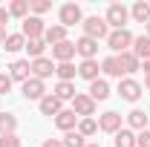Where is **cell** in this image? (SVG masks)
<instances>
[{
    "label": "cell",
    "mask_w": 150,
    "mask_h": 147,
    "mask_svg": "<svg viewBox=\"0 0 150 147\" xmlns=\"http://www.w3.org/2000/svg\"><path fill=\"white\" fill-rule=\"evenodd\" d=\"M144 87H147V90H150V75H147V78H144Z\"/></svg>",
    "instance_id": "obj_42"
},
{
    "label": "cell",
    "mask_w": 150,
    "mask_h": 147,
    "mask_svg": "<svg viewBox=\"0 0 150 147\" xmlns=\"http://www.w3.org/2000/svg\"><path fill=\"white\" fill-rule=\"evenodd\" d=\"M142 92H144V87H142L136 78H121V81H118V95H121L124 101H130V104H136V101L142 98Z\"/></svg>",
    "instance_id": "obj_6"
},
{
    "label": "cell",
    "mask_w": 150,
    "mask_h": 147,
    "mask_svg": "<svg viewBox=\"0 0 150 147\" xmlns=\"http://www.w3.org/2000/svg\"><path fill=\"white\" fill-rule=\"evenodd\" d=\"M43 52H46V40L40 37V40H26V55L32 58H43Z\"/></svg>",
    "instance_id": "obj_31"
},
{
    "label": "cell",
    "mask_w": 150,
    "mask_h": 147,
    "mask_svg": "<svg viewBox=\"0 0 150 147\" xmlns=\"http://www.w3.org/2000/svg\"><path fill=\"white\" fill-rule=\"evenodd\" d=\"M46 32V26H43V20L35 18V15H29V18L23 20V26H20V35L26 37V40H40Z\"/></svg>",
    "instance_id": "obj_7"
},
{
    "label": "cell",
    "mask_w": 150,
    "mask_h": 147,
    "mask_svg": "<svg viewBox=\"0 0 150 147\" xmlns=\"http://www.w3.org/2000/svg\"><path fill=\"white\" fill-rule=\"evenodd\" d=\"M55 75H58V81H72L75 75H78V66H75L72 61L69 64H55Z\"/></svg>",
    "instance_id": "obj_29"
},
{
    "label": "cell",
    "mask_w": 150,
    "mask_h": 147,
    "mask_svg": "<svg viewBox=\"0 0 150 147\" xmlns=\"http://www.w3.org/2000/svg\"><path fill=\"white\" fill-rule=\"evenodd\" d=\"M29 66H32V78H38V81H46L49 75L55 72V61L52 58H35V61H29Z\"/></svg>",
    "instance_id": "obj_8"
},
{
    "label": "cell",
    "mask_w": 150,
    "mask_h": 147,
    "mask_svg": "<svg viewBox=\"0 0 150 147\" xmlns=\"http://www.w3.org/2000/svg\"><path fill=\"white\" fill-rule=\"evenodd\" d=\"M49 9H52V3H49V0H35V3H32V9H29V12H32V15H35V18H40V15H46V12H49Z\"/></svg>",
    "instance_id": "obj_33"
},
{
    "label": "cell",
    "mask_w": 150,
    "mask_h": 147,
    "mask_svg": "<svg viewBox=\"0 0 150 147\" xmlns=\"http://www.w3.org/2000/svg\"><path fill=\"white\" fill-rule=\"evenodd\" d=\"M84 35L87 37H93V40H107V35H110V26H107V20L104 18H98V15H93V18H84Z\"/></svg>",
    "instance_id": "obj_3"
},
{
    "label": "cell",
    "mask_w": 150,
    "mask_h": 147,
    "mask_svg": "<svg viewBox=\"0 0 150 147\" xmlns=\"http://www.w3.org/2000/svg\"><path fill=\"white\" fill-rule=\"evenodd\" d=\"M147 130H150V118H147Z\"/></svg>",
    "instance_id": "obj_44"
},
{
    "label": "cell",
    "mask_w": 150,
    "mask_h": 147,
    "mask_svg": "<svg viewBox=\"0 0 150 147\" xmlns=\"http://www.w3.org/2000/svg\"><path fill=\"white\" fill-rule=\"evenodd\" d=\"M104 20H107L110 32H112V29H127L130 9H127L124 3H110V6H107V15H104Z\"/></svg>",
    "instance_id": "obj_1"
},
{
    "label": "cell",
    "mask_w": 150,
    "mask_h": 147,
    "mask_svg": "<svg viewBox=\"0 0 150 147\" xmlns=\"http://www.w3.org/2000/svg\"><path fill=\"white\" fill-rule=\"evenodd\" d=\"M147 118H150V115H147L144 110H139V107L127 112V124H130V130H139V133H142V130H147Z\"/></svg>",
    "instance_id": "obj_22"
},
{
    "label": "cell",
    "mask_w": 150,
    "mask_h": 147,
    "mask_svg": "<svg viewBox=\"0 0 150 147\" xmlns=\"http://www.w3.org/2000/svg\"><path fill=\"white\" fill-rule=\"evenodd\" d=\"M18 130V115L12 112H0V136H12Z\"/></svg>",
    "instance_id": "obj_26"
},
{
    "label": "cell",
    "mask_w": 150,
    "mask_h": 147,
    "mask_svg": "<svg viewBox=\"0 0 150 147\" xmlns=\"http://www.w3.org/2000/svg\"><path fill=\"white\" fill-rule=\"evenodd\" d=\"M58 18H61V26H64V29H69L75 23H84V12H81L78 3H64L61 12H58Z\"/></svg>",
    "instance_id": "obj_4"
},
{
    "label": "cell",
    "mask_w": 150,
    "mask_h": 147,
    "mask_svg": "<svg viewBox=\"0 0 150 147\" xmlns=\"http://www.w3.org/2000/svg\"><path fill=\"white\" fill-rule=\"evenodd\" d=\"M55 127L61 130V133H69V130L78 127V115H75L72 110H61L55 115Z\"/></svg>",
    "instance_id": "obj_16"
},
{
    "label": "cell",
    "mask_w": 150,
    "mask_h": 147,
    "mask_svg": "<svg viewBox=\"0 0 150 147\" xmlns=\"http://www.w3.org/2000/svg\"><path fill=\"white\" fill-rule=\"evenodd\" d=\"M98 130H101V133L115 136V133L121 130V115H118L115 110H107L104 115H98Z\"/></svg>",
    "instance_id": "obj_11"
},
{
    "label": "cell",
    "mask_w": 150,
    "mask_h": 147,
    "mask_svg": "<svg viewBox=\"0 0 150 147\" xmlns=\"http://www.w3.org/2000/svg\"><path fill=\"white\" fill-rule=\"evenodd\" d=\"M115 61H118V66H121V75H127V78L142 69V61L133 55V52H121V55H115Z\"/></svg>",
    "instance_id": "obj_14"
},
{
    "label": "cell",
    "mask_w": 150,
    "mask_h": 147,
    "mask_svg": "<svg viewBox=\"0 0 150 147\" xmlns=\"http://www.w3.org/2000/svg\"><path fill=\"white\" fill-rule=\"evenodd\" d=\"M75 58V43L72 40H64V43H55L52 46V61L55 64H69Z\"/></svg>",
    "instance_id": "obj_13"
},
{
    "label": "cell",
    "mask_w": 150,
    "mask_h": 147,
    "mask_svg": "<svg viewBox=\"0 0 150 147\" xmlns=\"http://www.w3.org/2000/svg\"><path fill=\"white\" fill-rule=\"evenodd\" d=\"M61 141H64V147H84V144H87V139H84L78 130H69V133H64V139H61Z\"/></svg>",
    "instance_id": "obj_32"
},
{
    "label": "cell",
    "mask_w": 150,
    "mask_h": 147,
    "mask_svg": "<svg viewBox=\"0 0 150 147\" xmlns=\"http://www.w3.org/2000/svg\"><path fill=\"white\" fill-rule=\"evenodd\" d=\"M12 18V15H9V9H6V6H0V26H6V20Z\"/></svg>",
    "instance_id": "obj_38"
},
{
    "label": "cell",
    "mask_w": 150,
    "mask_h": 147,
    "mask_svg": "<svg viewBox=\"0 0 150 147\" xmlns=\"http://www.w3.org/2000/svg\"><path fill=\"white\" fill-rule=\"evenodd\" d=\"M9 78L12 81H20V84H26L29 78H32V66H29V61H15L12 66H9Z\"/></svg>",
    "instance_id": "obj_15"
},
{
    "label": "cell",
    "mask_w": 150,
    "mask_h": 147,
    "mask_svg": "<svg viewBox=\"0 0 150 147\" xmlns=\"http://www.w3.org/2000/svg\"><path fill=\"white\" fill-rule=\"evenodd\" d=\"M98 72H101V66H98V61H81L78 64V78H84V81H98Z\"/></svg>",
    "instance_id": "obj_18"
},
{
    "label": "cell",
    "mask_w": 150,
    "mask_h": 147,
    "mask_svg": "<svg viewBox=\"0 0 150 147\" xmlns=\"http://www.w3.org/2000/svg\"><path fill=\"white\" fill-rule=\"evenodd\" d=\"M87 95L93 98L95 104H98V101H107V98H110V84H107L104 78H98V81H93V84H90Z\"/></svg>",
    "instance_id": "obj_17"
},
{
    "label": "cell",
    "mask_w": 150,
    "mask_h": 147,
    "mask_svg": "<svg viewBox=\"0 0 150 147\" xmlns=\"http://www.w3.org/2000/svg\"><path fill=\"white\" fill-rule=\"evenodd\" d=\"M20 92H23L26 101H40V98L46 95V84L38 81V78H29L26 84H20Z\"/></svg>",
    "instance_id": "obj_10"
},
{
    "label": "cell",
    "mask_w": 150,
    "mask_h": 147,
    "mask_svg": "<svg viewBox=\"0 0 150 147\" xmlns=\"http://www.w3.org/2000/svg\"><path fill=\"white\" fill-rule=\"evenodd\" d=\"M107 46H110L115 55L130 52V46H133V32H130V29H112L110 35H107Z\"/></svg>",
    "instance_id": "obj_2"
},
{
    "label": "cell",
    "mask_w": 150,
    "mask_h": 147,
    "mask_svg": "<svg viewBox=\"0 0 150 147\" xmlns=\"http://www.w3.org/2000/svg\"><path fill=\"white\" fill-rule=\"evenodd\" d=\"M0 147H23L18 139V133H12V136H0Z\"/></svg>",
    "instance_id": "obj_34"
},
{
    "label": "cell",
    "mask_w": 150,
    "mask_h": 147,
    "mask_svg": "<svg viewBox=\"0 0 150 147\" xmlns=\"http://www.w3.org/2000/svg\"><path fill=\"white\" fill-rule=\"evenodd\" d=\"M144 35H147V37H150V23H147V26H144Z\"/></svg>",
    "instance_id": "obj_43"
},
{
    "label": "cell",
    "mask_w": 150,
    "mask_h": 147,
    "mask_svg": "<svg viewBox=\"0 0 150 147\" xmlns=\"http://www.w3.org/2000/svg\"><path fill=\"white\" fill-rule=\"evenodd\" d=\"M12 84H15V81L9 78V72H0V95H6V92L12 90Z\"/></svg>",
    "instance_id": "obj_35"
},
{
    "label": "cell",
    "mask_w": 150,
    "mask_h": 147,
    "mask_svg": "<svg viewBox=\"0 0 150 147\" xmlns=\"http://www.w3.org/2000/svg\"><path fill=\"white\" fill-rule=\"evenodd\" d=\"M101 72L110 75V78H118V81H121V66H118L115 55H110V58H104V61H101Z\"/></svg>",
    "instance_id": "obj_28"
},
{
    "label": "cell",
    "mask_w": 150,
    "mask_h": 147,
    "mask_svg": "<svg viewBox=\"0 0 150 147\" xmlns=\"http://www.w3.org/2000/svg\"><path fill=\"white\" fill-rule=\"evenodd\" d=\"M40 147H64V141H61V139H46Z\"/></svg>",
    "instance_id": "obj_37"
},
{
    "label": "cell",
    "mask_w": 150,
    "mask_h": 147,
    "mask_svg": "<svg viewBox=\"0 0 150 147\" xmlns=\"http://www.w3.org/2000/svg\"><path fill=\"white\" fill-rule=\"evenodd\" d=\"M84 147H101V144H98V141H87Z\"/></svg>",
    "instance_id": "obj_41"
},
{
    "label": "cell",
    "mask_w": 150,
    "mask_h": 147,
    "mask_svg": "<svg viewBox=\"0 0 150 147\" xmlns=\"http://www.w3.org/2000/svg\"><path fill=\"white\" fill-rule=\"evenodd\" d=\"M38 110H40V115H49V118H55L58 112L64 110V101H58L52 92H46V95L38 101Z\"/></svg>",
    "instance_id": "obj_12"
},
{
    "label": "cell",
    "mask_w": 150,
    "mask_h": 147,
    "mask_svg": "<svg viewBox=\"0 0 150 147\" xmlns=\"http://www.w3.org/2000/svg\"><path fill=\"white\" fill-rule=\"evenodd\" d=\"M52 95H55L58 101H72L78 92H75V84H72V81H58V84H55V92H52Z\"/></svg>",
    "instance_id": "obj_23"
},
{
    "label": "cell",
    "mask_w": 150,
    "mask_h": 147,
    "mask_svg": "<svg viewBox=\"0 0 150 147\" xmlns=\"http://www.w3.org/2000/svg\"><path fill=\"white\" fill-rule=\"evenodd\" d=\"M136 147H150V130L136 133Z\"/></svg>",
    "instance_id": "obj_36"
},
{
    "label": "cell",
    "mask_w": 150,
    "mask_h": 147,
    "mask_svg": "<svg viewBox=\"0 0 150 147\" xmlns=\"http://www.w3.org/2000/svg\"><path fill=\"white\" fill-rule=\"evenodd\" d=\"M6 37H9V32H6V26H0V43H3Z\"/></svg>",
    "instance_id": "obj_39"
},
{
    "label": "cell",
    "mask_w": 150,
    "mask_h": 147,
    "mask_svg": "<svg viewBox=\"0 0 150 147\" xmlns=\"http://www.w3.org/2000/svg\"><path fill=\"white\" fill-rule=\"evenodd\" d=\"M95 107H98V104H95L87 92H78V95L72 98V112L78 115V118H93V115H95Z\"/></svg>",
    "instance_id": "obj_5"
},
{
    "label": "cell",
    "mask_w": 150,
    "mask_h": 147,
    "mask_svg": "<svg viewBox=\"0 0 150 147\" xmlns=\"http://www.w3.org/2000/svg\"><path fill=\"white\" fill-rule=\"evenodd\" d=\"M75 130H78L84 139H90V136L98 133V121H95V118H78V127H75Z\"/></svg>",
    "instance_id": "obj_30"
},
{
    "label": "cell",
    "mask_w": 150,
    "mask_h": 147,
    "mask_svg": "<svg viewBox=\"0 0 150 147\" xmlns=\"http://www.w3.org/2000/svg\"><path fill=\"white\" fill-rule=\"evenodd\" d=\"M29 9H32L29 0H12V3H9V15H12V18H20V20L29 18Z\"/></svg>",
    "instance_id": "obj_25"
},
{
    "label": "cell",
    "mask_w": 150,
    "mask_h": 147,
    "mask_svg": "<svg viewBox=\"0 0 150 147\" xmlns=\"http://www.w3.org/2000/svg\"><path fill=\"white\" fill-rule=\"evenodd\" d=\"M43 40H46V46H55V43H64L67 40V29L55 23V26H46V32H43Z\"/></svg>",
    "instance_id": "obj_21"
},
{
    "label": "cell",
    "mask_w": 150,
    "mask_h": 147,
    "mask_svg": "<svg viewBox=\"0 0 150 147\" xmlns=\"http://www.w3.org/2000/svg\"><path fill=\"white\" fill-rule=\"evenodd\" d=\"M130 52L139 61H147L150 58V37L147 35H139V37H133V46H130Z\"/></svg>",
    "instance_id": "obj_20"
},
{
    "label": "cell",
    "mask_w": 150,
    "mask_h": 147,
    "mask_svg": "<svg viewBox=\"0 0 150 147\" xmlns=\"http://www.w3.org/2000/svg\"><path fill=\"white\" fill-rule=\"evenodd\" d=\"M130 18L136 20V23H144V26H147L150 23V3L147 0H136L133 9H130Z\"/></svg>",
    "instance_id": "obj_19"
},
{
    "label": "cell",
    "mask_w": 150,
    "mask_h": 147,
    "mask_svg": "<svg viewBox=\"0 0 150 147\" xmlns=\"http://www.w3.org/2000/svg\"><path fill=\"white\" fill-rule=\"evenodd\" d=\"M75 55H81L84 61H95V55H98V40L81 35L78 40H75Z\"/></svg>",
    "instance_id": "obj_9"
},
{
    "label": "cell",
    "mask_w": 150,
    "mask_h": 147,
    "mask_svg": "<svg viewBox=\"0 0 150 147\" xmlns=\"http://www.w3.org/2000/svg\"><path fill=\"white\" fill-rule=\"evenodd\" d=\"M112 144H115V147H136V133H133L130 127H121L118 133H115Z\"/></svg>",
    "instance_id": "obj_24"
},
{
    "label": "cell",
    "mask_w": 150,
    "mask_h": 147,
    "mask_svg": "<svg viewBox=\"0 0 150 147\" xmlns=\"http://www.w3.org/2000/svg\"><path fill=\"white\" fill-rule=\"evenodd\" d=\"M3 49H6V52H20V49H26V37L20 35V32L9 35L6 40H3Z\"/></svg>",
    "instance_id": "obj_27"
},
{
    "label": "cell",
    "mask_w": 150,
    "mask_h": 147,
    "mask_svg": "<svg viewBox=\"0 0 150 147\" xmlns=\"http://www.w3.org/2000/svg\"><path fill=\"white\" fill-rule=\"evenodd\" d=\"M142 69H144V72L150 75V58H147V61H142Z\"/></svg>",
    "instance_id": "obj_40"
}]
</instances>
